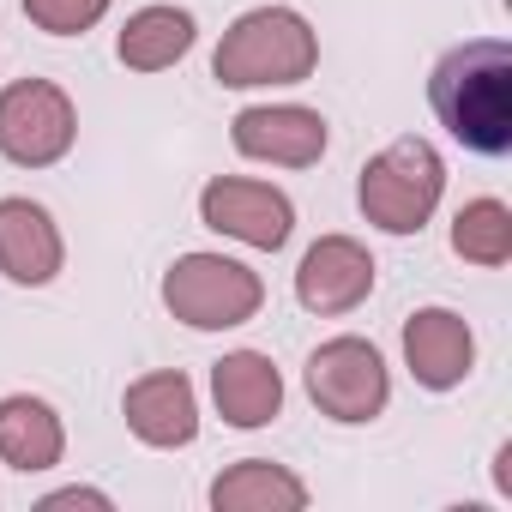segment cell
Listing matches in <instances>:
<instances>
[{
  "mask_svg": "<svg viewBox=\"0 0 512 512\" xmlns=\"http://www.w3.org/2000/svg\"><path fill=\"white\" fill-rule=\"evenodd\" d=\"M79 115L55 79H13L0 91V157L19 169H49L73 151Z\"/></svg>",
  "mask_w": 512,
  "mask_h": 512,
  "instance_id": "cell-5",
  "label": "cell"
},
{
  "mask_svg": "<svg viewBox=\"0 0 512 512\" xmlns=\"http://www.w3.org/2000/svg\"><path fill=\"white\" fill-rule=\"evenodd\" d=\"M193 37H199V25L187 7H139L115 37V55L133 73H163L193 49Z\"/></svg>",
  "mask_w": 512,
  "mask_h": 512,
  "instance_id": "cell-16",
  "label": "cell"
},
{
  "mask_svg": "<svg viewBox=\"0 0 512 512\" xmlns=\"http://www.w3.org/2000/svg\"><path fill=\"white\" fill-rule=\"evenodd\" d=\"M308 398L320 404V416L332 422H374L392 398V374L386 356L368 338H326L308 356Z\"/></svg>",
  "mask_w": 512,
  "mask_h": 512,
  "instance_id": "cell-6",
  "label": "cell"
},
{
  "mask_svg": "<svg viewBox=\"0 0 512 512\" xmlns=\"http://www.w3.org/2000/svg\"><path fill=\"white\" fill-rule=\"evenodd\" d=\"M404 362H410L416 386H428V392L464 386L470 368H476V332H470V320L452 314V308H416L404 320Z\"/></svg>",
  "mask_w": 512,
  "mask_h": 512,
  "instance_id": "cell-10",
  "label": "cell"
},
{
  "mask_svg": "<svg viewBox=\"0 0 512 512\" xmlns=\"http://www.w3.org/2000/svg\"><path fill=\"white\" fill-rule=\"evenodd\" d=\"M211 398L229 428H266L284 410V374L260 350H229L223 362H211Z\"/></svg>",
  "mask_w": 512,
  "mask_h": 512,
  "instance_id": "cell-13",
  "label": "cell"
},
{
  "mask_svg": "<svg viewBox=\"0 0 512 512\" xmlns=\"http://www.w3.org/2000/svg\"><path fill=\"white\" fill-rule=\"evenodd\" d=\"M61 452H67V428H61L55 404H43L31 392L0 398V464H13L19 476H37V470H55Z\"/></svg>",
  "mask_w": 512,
  "mask_h": 512,
  "instance_id": "cell-14",
  "label": "cell"
},
{
  "mask_svg": "<svg viewBox=\"0 0 512 512\" xmlns=\"http://www.w3.org/2000/svg\"><path fill=\"white\" fill-rule=\"evenodd\" d=\"M440 193H446V163H440V151H434L428 139H416V133H404V139H392L386 151H374V157L362 163V181H356L362 217H368L374 229H386V235H416V229L434 217Z\"/></svg>",
  "mask_w": 512,
  "mask_h": 512,
  "instance_id": "cell-3",
  "label": "cell"
},
{
  "mask_svg": "<svg viewBox=\"0 0 512 512\" xmlns=\"http://www.w3.org/2000/svg\"><path fill=\"white\" fill-rule=\"evenodd\" d=\"M121 416H127V428H133L145 446H163V452H169V446H187V440L199 434L193 380H187L181 368H157V374H145V380L127 386Z\"/></svg>",
  "mask_w": 512,
  "mask_h": 512,
  "instance_id": "cell-11",
  "label": "cell"
},
{
  "mask_svg": "<svg viewBox=\"0 0 512 512\" xmlns=\"http://www.w3.org/2000/svg\"><path fill=\"white\" fill-rule=\"evenodd\" d=\"M229 139L241 157L253 163H284V169H308L326 157V115L302 109V103H253L229 121Z\"/></svg>",
  "mask_w": 512,
  "mask_h": 512,
  "instance_id": "cell-8",
  "label": "cell"
},
{
  "mask_svg": "<svg viewBox=\"0 0 512 512\" xmlns=\"http://www.w3.org/2000/svg\"><path fill=\"white\" fill-rule=\"evenodd\" d=\"M320 67V37L296 7H253L241 13L217 55H211V79L229 91H260V85H302Z\"/></svg>",
  "mask_w": 512,
  "mask_h": 512,
  "instance_id": "cell-2",
  "label": "cell"
},
{
  "mask_svg": "<svg viewBox=\"0 0 512 512\" xmlns=\"http://www.w3.org/2000/svg\"><path fill=\"white\" fill-rule=\"evenodd\" d=\"M211 506L217 512H302L308 482L272 458H241L211 482Z\"/></svg>",
  "mask_w": 512,
  "mask_h": 512,
  "instance_id": "cell-15",
  "label": "cell"
},
{
  "mask_svg": "<svg viewBox=\"0 0 512 512\" xmlns=\"http://www.w3.org/2000/svg\"><path fill=\"white\" fill-rule=\"evenodd\" d=\"M428 103L464 151L506 157L512 151V49L500 37L446 49L428 73Z\"/></svg>",
  "mask_w": 512,
  "mask_h": 512,
  "instance_id": "cell-1",
  "label": "cell"
},
{
  "mask_svg": "<svg viewBox=\"0 0 512 512\" xmlns=\"http://www.w3.org/2000/svg\"><path fill=\"white\" fill-rule=\"evenodd\" d=\"M452 253L470 266H506L512 260V211L500 199H470L458 217H452Z\"/></svg>",
  "mask_w": 512,
  "mask_h": 512,
  "instance_id": "cell-17",
  "label": "cell"
},
{
  "mask_svg": "<svg viewBox=\"0 0 512 512\" xmlns=\"http://www.w3.org/2000/svg\"><path fill=\"white\" fill-rule=\"evenodd\" d=\"M266 302V284L253 266L229 260V253H181L163 272V308L193 326V332H229L247 326Z\"/></svg>",
  "mask_w": 512,
  "mask_h": 512,
  "instance_id": "cell-4",
  "label": "cell"
},
{
  "mask_svg": "<svg viewBox=\"0 0 512 512\" xmlns=\"http://www.w3.org/2000/svg\"><path fill=\"white\" fill-rule=\"evenodd\" d=\"M61 260H67V247H61L55 217L37 199H0V272L25 290H43L55 284Z\"/></svg>",
  "mask_w": 512,
  "mask_h": 512,
  "instance_id": "cell-12",
  "label": "cell"
},
{
  "mask_svg": "<svg viewBox=\"0 0 512 512\" xmlns=\"http://www.w3.org/2000/svg\"><path fill=\"white\" fill-rule=\"evenodd\" d=\"M374 290V253L356 235H320L302 266H296V296L308 314H350Z\"/></svg>",
  "mask_w": 512,
  "mask_h": 512,
  "instance_id": "cell-9",
  "label": "cell"
},
{
  "mask_svg": "<svg viewBox=\"0 0 512 512\" xmlns=\"http://www.w3.org/2000/svg\"><path fill=\"white\" fill-rule=\"evenodd\" d=\"M199 223L241 241V247H260L278 253L296 229V205L290 193H278L272 181H241V175H217L199 187Z\"/></svg>",
  "mask_w": 512,
  "mask_h": 512,
  "instance_id": "cell-7",
  "label": "cell"
},
{
  "mask_svg": "<svg viewBox=\"0 0 512 512\" xmlns=\"http://www.w3.org/2000/svg\"><path fill=\"white\" fill-rule=\"evenodd\" d=\"M43 506H49V512H55V506H97V512H103L109 494H97V488H61V494H49Z\"/></svg>",
  "mask_w": 512,
  "mask_h": 512,
  "instance_id": "cell-19",
  "label": "cell"
},
{
  "mask_svg": "<svg viewBox=\"0 0 512 512\" xmlns=\"http://www.w3.org/2000/svg\"><path fill=\"white\" fill-rule=\"evenodd\" d=\"M115 0H25V19L49 37H85Z\"/></svg>",
  "mask_w": 512,
  "mask_h": 512,
  "instance_id": "cell-18",
  "label": "cell"
}]
</instances>
